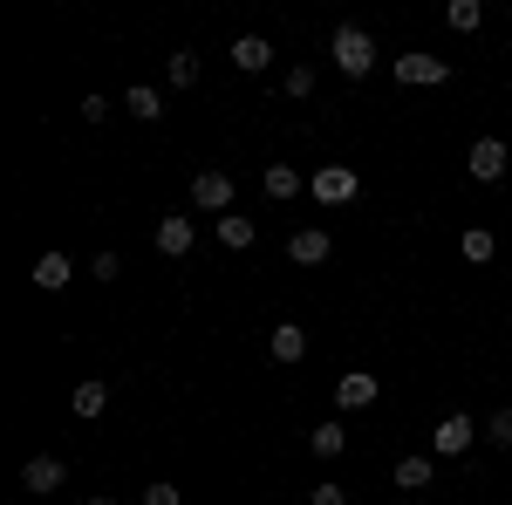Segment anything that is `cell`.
<instances>
[{"label": "cell", "instance_id": "obj_1", "mask_svg": "<svg viewBox=\"0 0 512 505\" xmlns=\"http://www.w3.org/2000/svg\"><path fill=\"white\" fill-rule=\"evenodd\" d=\"M328 55H335V69H342V76H355V82L376 69V41H369V28H335Z\"/></svg>", "mask_w": 512, "mask_h": 505}, {"label": "cell", "instance_id": "obj_2", "mask_svg": "<svg viewBox=\"0 0 512 505\" xmlns=\"http://www.w3.org/2000/svg\"><path fill=\"white\" fill-rule=\"evenodd\" d=\"M192 205L226 219V212H233V171H198L192 178Z\"/></svg>", "mask_w": 512, "mask_h": 505}, {"label": "cell", "instance_id": "obj_3", "mask_svg": "<svg viewBox=\"0 0 512 505\" xmlns=\"http://www.w3.org/2000/svg\"><path fill=\"white\" fill-rule=\"evenodd\" d=\"M396 82L437 89V82H451V62H444V55H396Z\"/></svg>", "mask_w": 512, "mask_h": 505}, {"label": "cell", "instance_id": "obj_4", "mask_svg": "<svg viewBox=\"0 0 512 505\" xmlns=\"http://www.w3.org/2000/svg\"><path fill=\"white\" fill-rule=\"evenodd\" d=\"M192 239H198V226L185 219V212H164V219H158V253H164V260H185Z\"/></svg>", "mask_w": 512, "mask_h": 505}, {"label": "cell", "instance_id": "obj_5", "mask_svg": "<svg viewBox=\"0 0 512 505\" xmlns=\"http://www.w3.org/2000/svg\"><path fill=\"white\" fill-rule=\"evenodd\" d=\"M472 178L478 185H499L506 178V137H478L472 144Z\"/></svg>", "mask_w": 512, "mask_h": 505}, {"label": "cell", "instance_id": "obj_6", "mask_svg": "<svg viewBox=\"0 0 512 505\" xmlns=\"http://www.w3.org/2000/svg\"><path fill=\"white\" fill-rule=\"evenodd\" d=\"M328 253H335V239L321 233V226H301V233L287 239V260H294V267H321Z\"/></svg>", "mask_w": 512, "mask_h": 505}, {"label": "cell", "instance_id": "obj_7", "mask_svg": "<svg viewBox=\"0 0 512 505\" xmlns=\"http://www.w3.org/2000/svg\"><path fill=\"white\" fill-rule=\"evenodd\" d=\"M376 396H383V383H376L369 369H349V376L335 383V403H342V410H369Z\"/></svg>", "mask_w": 512, "mask_h": 505}, {"label": "cell", "instance_id": "obj_8", "mask_svg": "<svg viewBox=\"0 0 512 505\" xmlns=\"http://www.w3.org/2000/svg\"><path fill=\"white\" fill-rule=\"evenodd\" d=\"M315 198H321V205H349V198H355V171H349V164H321V171H315Z\"/></svg>", "mask_w": 512, "mask_h": 505}, {"label": "cell", "instance_id": "obj_9", "mask_svg": "<svg viewBox=\"0 0 512 505\" xmlns=\"http://www.w3.org/2000/svg\"><path fill=\"white\" fill-rule=\"evenodd\" d=\"M472 437H478L472 417H444L431 444H437V458H465V451H472Z\"/></svg>", "mask_w": 512, "mask_h": 505}, {"label": "cell", "instance_id": "obj_10", "mask_svg": "<svg viewBox=\"0 0 512 505\" xmlns=\"http://www.w3.org/2000/svg\"><path fill=\"white\" fill-rule=\"evenodd\" d=\"M62 478H69V465H62V458H28V465H21V485H28V492H41V499H48V492H62Z\"/></svg>", "mask_w": 512, "mask_h": 505}, {"label": "cell", "instance_id": "obj_11", "mask_svg": "<svg viewBox=\"0 0 512 505\" xmlns=\"http://www.w3.org/2000/svg\"><path fill=\"white\" fill-rule=\"evenodd\" d=\"M267 62H274V41H267V35H239V41H233V69L260 76Z\"/></svg>", "mask_w": 512, "mask_h": 505}, {"label": "cell", "instance_id": "obj_12", "mask_svg": "<svg viewBox=\"0 0 512 505\" xmlns=\"http://www.w3.org/2000/svg\"><path fill=\"white\" fill-rule=\"evenodd\" d=\"M260 185H267V198H274V205H287V198H301V185H308V178H301L294 164H267V171H260Z\"/></svg>", "mask_w": 512, "mask_h": 505}, {"label": "cell", "instance_id": "obj_13", "mask_svg": "<svg viewBox=\"0 0 512 505\" xmlns=\"http://www.w3.org/2000/svg\"><path fill=\"white\" fill-rule=\"evenodd\" d=\"M69 273H76V267H69V253H41V260H35V287H41V294H55V287H69Z\"/></svg>", "mask_w": 512, "mask_h": 505}, {"label": "cell", "instance_id": "obj_14", "mask_svg": "<svg viewBox=\"0 0 512 505\" xmlns=\"http://www.w3.org/2000/svg\"><path fill=\"white\" fill-rule=\"evenodd\" d=\"M308 355V328L301 321H280L274 328V362H301Z\"/></svg>", "mask_w": 512, "mask_h": 505}, {"label": "cell", "instance_id": "obj_15", "mask_svg": "<svg viewBox=\"0 0 512 505\" xmlns=\"http://www.w3.org/2000/svg\"><path fill=\"white\" fill-rule=\"evenodd\" d=\"M431 478H437L431 458H396V485L403 492H431Z\"/></svg>", "mask_w": 512, "mask_h": 505}, {"label": "cell", "instance_id": "obj_16", "mask_svg": "<svg viewBox=\"0 0 512 505\" xmlns=\"http://www.w3.org/2000/svg\"><path fill=\"white\" fill-rule=\"evenodd\" d=\"M69 410H76V417H103V410H110V383H76Z\"/></svg>", "mask_w": 512, "mask_h": 505}, {"label": "cell", "instance_id": "obj_17", "mask_svg": "<svg viewBox=\"0 0 512 505\" xmlns=\"http://www.w3.org/2000/svg\"><path fill=\"white\" fill-rule=\"evenodd\" d=\"M123 110H130V117H144V123H158L164 117V96L151 89V82H137V89L123 96Z\"/></svg>", "mask_w": 512, "mask_h": 505}, {"label": "cell", "instance_id": "obj_18", "mask_svg": "<svg viewBox=\"0 0 512 505\" xmlns=\"http://www.w3.org/2000/svg\"><path fill=\"white\" fill-rule=\"evenodd\" d=\"M219 239H226L233 253H246V246L260 239V226H253V219H239V212H226V219H219Z\"/></svg>", "mask_w": 512, "mask_h": 505}, {"label": "cell", "instance_id": "obj_19", "mask_svg": "<svg viewBox=\"0 0 512 505\" xmlns=\"http://www.w3.org/2000/svg\"><path fill=\"white\" fill-rule=\"evenodd\" d=\"M308 444H315V458H342V451H349V430H342V424H315Z\"/></svg>", "mask_w": 512, "mask_h": 505}, {"label": "cell", "instance_id": "obj_20", "mask_svg": "<svg viewBox=\"0 0 512 505\" xmlns=\"http://www.w3.org/2000/svg\"><path fill=\"white\" fill-rule=\"evenodd\" d=\"M444 21H451L458 35H478V21H485V7H478V0H451V7H444Z\"/></svg>", "mask_w": 512, "mask_h": 505}, {"label": "cell", "instance_id": "obj_21", "mask_svg": "<svg viewBox=\"0 0 512 505\" xmlns=\"http://www.w3.org/2000/svg\"><path fill=\"white\" fill-rule=\"evenodd\" d=\"M458 246H465V260H472V267H485V260H492V253H499V239L485 233V226H472V233L458 239Z\"/></svg>", "mask_w": 512, "mask_h": 505}, {"label": "cell", "instance_id": "obj_22", "mask_svg": "<svg viewBox=\"0 0 512 505\" xmlns=\"http://www.w3.org/2000/svg\"><path fill=\"white\" fill-rule=\"evenodd\" d=\"M485 444L512 451V410H492V417H485Z\"/></svg>", "mask_w": 512, "mask_h": 505}, {"label": "cell", "instance_id": "obj_23", "mask_svg": "<svg viewBox=\"0 0 512 505\" xmlns=\"http://www.w3.org/2000/svg\"><path fill=\"white\" fill-rule=\"evenodd\" d=\"M171 82H178V89H192V82H198V55H192V48L171 55Z\"/></svg>", "mask_w": 512, "mask_h": 505}, {"label": "cell", "instance_id": "obj_24", "mask_svg": "<svg viewBox=\"0 0 512 505\" xmlns=\"http://www.w3.org/2000/svg\"><path fill=\"white\" fill-rule=\"evenodd\" d=\"M280 89H287V96H308V89H315V69H287Z\"/></svg>", "mask_w": 512, "mask_h": 505}, {"label": "cell", "instance_id": "obj_25", "mask_svg": "<svg viewBox=\"0 0 512 505\" xmlns=\"http://www.w3.org/2000/svg\"><path fill=\"white\" fill-rule=\"evenodd\" d=\"M144 505H185V492H178V485H151V492H144Z\"/></svg>", "mask_w": 512, "mask_h": 505}, {"label": "cell", "instance_id": "obj_26", "mask_svg": "<svg viewBox=\"0 0 512 505\" xmlns=\"http://www.w3.org/2000/svg\"><path fill=\"white\" fill-rule=\"evenodd\" d=\"M315 505H349V492H342V485L328 478V485H315Z\"/></svg>", "mask_w": 512, "mask_h": 505}, {"label": "cell", "instance_id": "obj_27", "mask_svg": "<svg viewBox=\"0 0 512 505\" xmlns=\"http://www.w3.org/2000/svg\"><path fill=\"white\" fill-rule=\"evenodd\" d=\"M89 505H117V499H110V492H89Z\"/></svg>", "mask_w": 512, "mask_h": 505}]
</instances>
